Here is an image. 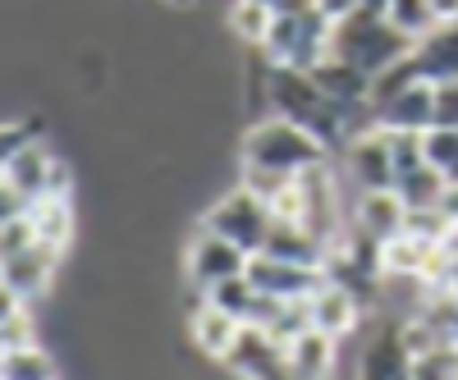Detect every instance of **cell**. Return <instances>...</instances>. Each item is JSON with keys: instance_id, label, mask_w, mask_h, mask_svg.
<instances>
[{"instance_id": "cell-19", "label": "cell", "mask_w": 458, "mask_h": 380, "mask_svg": "<svg viewBox=\"0 0 458 380\" xmlns=\"http://www.w3.org/2000/svg\"><path fill=\"white\" fill-rule=\"evenodd\" d=\"M261 252L280 257V261H298V266H317V271H326V257H330V248L312 230H302V224H284V220H276V230H271V239H266Z\"/></svg>"}, {"instance_id": "cell-26", "label": "cell", "mask_w": 458, "mask_h": 380, "mask_svg": "<svg viewBox=\"0 0 458 380\" xmlns=\"http://www.w3.org/2000/svg\"><path fill=\"white\" fill-rule=\"evenodd\" d=\"M386 19L399 28V32H408L412 42L417 37H427L440 19H436V10H431V0H390L386 5Z\"/></svg>"}, {"instance_id": "cell-36", "label": "cell", "mask_w": 458, "mask_h": 380, "mask_svg": "<svg viewBox=\"0 0 458 380\" xmlns=\"http://www.w3.org/2000/svg\"><path fill=\"white\" fill-rule=\"evenodd\" d=\"M386 5L390 0H362V10H376V14H386Z\"/></svg>"}, {"instance_id": "cell-15", "label": "cell", "mask_w": 458, "mask_h": 380, "mask_svg": "<svg viewBox=\"0 0 458 380\" xmlns=\"http://www.w3.org/2000/svg\"><path fill=\"white\" fill-rule=\"evenodd\" d=\"M412 60L427 83H436V88L458 83V23H436L427 37H417Z\"/></svg>"}, {"instance_id": "cell-35", "label": "cell", "mask_w": 458, "mask_h": 380, "mask_svg": "<svg viewBox=\"0 0 458 380\" xmlns=\"http://www.w3.org/2000/svg\"><path fill=\"white\" fill-rule=\"evenodd\" d=\"M454 298H458V257H449V266H445V280H440Z\"/></svg>"}, {"instance_id": "cell-10", "label": "cell", "mask_w": 458, "mask_h": 380, "mask_svg": "<svg viewBox=\"0 0 458 380\" xmlns=\"http://www.w3.org/2000/svg\"><path fill=\"white\" fill-rule=\"evenodd\" d=\"M248 280L266 298H312L326 284V271H317V266H298V261H280V257H266V252H252L248 257Z\"/></svg>"}, {"instance_id": "cell-16", "label": "cell", "mask_w": 458, "mask_h": 380, "mask_svg": "<svg viewBox=\"0 0 458 380\" xmlns=\"http://www.w3.org/2000/svg\"><path fill=\"white\" fill-rule=\"evenodd\" d=\"M284 362H289L293 380H330L335 362H339V339L312 325V330H302L298 339L284 344Z\"/></svg>"}, {"instance_id": "cell-17", "label": "cell", "mask_w": 458, "mask_h": 380, "mask_svg": "<svg viewBox=\"0 0 458 380\" xmlns=\"http://www.w3.org/2000/svg\"><path fill=\"white\" fill-rule=\"evenodd\" d=\"M308 73L321 83V92L335 97L339 106H349V110H371V73H362L358 64L326 55V60H321L317 69H308Z\"/></svg>"}, {"instance_id": "cell-23", "label": "cell", "mask_w": 458, "mask_h": 380, "mask_svg": "<svg viewBox=\"0 0 458 380\" xmlns=\"http://www.w3.org/2000/svg\"><path fill=\"white\" fill-rule=\"evenodd\" d=\"M202 298H207V302H216V308H220V312H229V317L252 321V308H257V284H252V280H248V271H243V275H229V280L211 284Z\"/></svg>"}, {"instance_id": "cell-1", "label": "cell", "mask_w": 458, "mask_h": 380, "mask_svg": "<svg viewBox=\"0 0 458 380\" xmlns=\"http://www.w3.org/2000/svg\"><path fill=\"white\" fill-rule=\"evenodd\" d=\"M326 161H335V151L321 138H312L308 129H298L280 115H257L239 138V165H252V170L302 174V170L326 165Z\"/></svg>"}, {"instance_id": "cell-38", "label": "cell", "mask_w": 458, "mask_h": 380, "mask_svg": "<svg viewBox=\"0 0 458 380\" xmlns=\"http://www.w3.org/2000/svg\"><path fill=\"white\" fill-rule=\"evenodd\" d=\"M261 5H271V10H276V5H280V0H261Z\"/></svg>"}, {"instance_id": "cell-28", "label": "cell", "mask_w": 458, "mask_h": 380, "mask_svg": "<svg viewBox=\"0 0 458 380\" xmlns=\"http://www.w3.org/2000/svg\"><path fill=\"white\" fill-rule=\"evenodd\" d=\"M412 380H458V358L449 344L431 349V353H417L412 358Z\"/></svg>"}, {"instance_id": "cell-32", "label": "cell", "mask_w": 458, "mask_h": 380, "mask_svg": "<svg viewBox=\"0 0 458 380\" xmlns=\"http://www.w3.org/2000/svg\"><path fill=\"white\" fill-rule=\"evenodd\" d=\"M23 312H28L23 293H19L14 284H5V280H0V330H5V325H14Z\"/></svg>"}, {"instance_id": "cell-27", "label": "cell", "mask_w": 458, "mask_h": 380, "mask_svg": "<svg viewBox=\"0 0 458 380\" xmlns=\"http://www.w3.org/2000/svg\"><path fill=\"white\" fill-rule=\"evenodd\" d=\"M32 138H42V124H37V120H0V174H5V165L19 156Z\"/></svg>"}, {"instance_id": "cell-25", "label": "cell", "mask_w": 458, "mask_h": 380, "mask_svg": "<svg viewBox=\"0 0 458 380\" xmlns=\"http://www.w3.org/2000/svg\"><path fill=\"white\" fill-rule=\"evenodd\" d=\"M422 142H427V161H431V170H436L445 183H458V129L436 124V129L422 133Z\"/></svg>"}, {"instance_id": "cell-33", "label": "cell", "mask_w": 458, "mask_h": 380, "mask_svg": "<svg viewBox=\"0 0 458 380\" xmlns=\"http://www.w3.org/2000/svg\"><path fill=\"white\" fill-rule=\"evenodd\" d=\"M317 10H321L330 23H339V19L358 14V10H362V0H317Z\"/></svg>"}, {"instance_id": "cell-31", "label": "cell", "mask_w": 458, "mask_h": 380, "mask_svg": "<svg viewBox=\"0 0 458 380\" xmlns=\"http://www.w3.org/2000/svg\"><path fill=\"white\" fill-rule=\"evenodd\" d=\"M436 124H445V129H458V83H445V88H436Z\"/></svg>"}, {"instance_id": "cell-5", "label": "cell", "mask_w": 458, "mask_h": 380, "mask_svg": "<svg viewBox=\"0 0 458 380\" xmlns=\"http://www.w3.org/2000/svg\"><path fill=\"white\" fill-rule=\"evenodd\" d=\"M243 271H248V252L234 248L229 239H220L216 230H207V224H198L188 248H183V280L198 293H207L211 284H220L229 275H243Z\"/></svg>"}, {"instance_id": "cell-12", "label": "cell", "mask_w": 458, "mask_h": 380, "mask_svg": "<svg viewBox=\"0 0 458 380\" xmlns=\"http://www.w3.org/2000/svg\"><path fill=\"white\" fill-rule=\"evenodd\" d=\"M367 317H371L367 302H362L353 289L335 284V280H326V284L312 293V325L326 330V334H335L339 344H344V339H353Z\"/></svg>"}, {"instance_id": "cell-20", "label": "cell", "mask_w": 458, "mask_h": 380, "mask_svg": "<svg viewBox=\"0 0 458 380\" xmlns=\"http://www.w3.org/2000/svg\"><path fill=\"white\" fill-rule=\"evenodd\" d=\"M28 224L37 239H47L55 248H69L73 234H79V211H73V198H37L28 207Z\"/></svg>"}, {"instance_id": "cell-21", "label": "cell", "mask_w": 458, "mask_h": 380, "mask_svg": "<svg viewBox=\"0 0 458 380\" xmlns=\"http://www.w3.org/2000/svg\"><path fill=\"white\" fill-rule=\"evenodd\" d=\"M0 380H60V362L51 349H42L32 339V344L0 353Z\"/></svg>"}, {"instance_id": "cell-37", "label": "cell", "mask_w": 458, "mask_h": 380, "mask_svg": "<svg viewBox=\"0 0 458 380\" xmlns=\"http://www.w3.org/2000/svg\"><path fill=\"white\" fill-rule=\"evenodd\" d=\"M165 5H170V10H193L198 0H165Z\"/></svg>"}, {"instance_id": "cell-4", "label": "cell", "mask_w": 458, "mask_h": 380, "mask_svg": "<svg viewBox=\"0 0 458 380\" xmlns=\"http://www.w3.org/2000/svg\"><path fill=\"white\" fill-rule=\"evenodd\" d=\"M330 32H335V23L317 5L298 10V14H276L271 32L261 42V55L284 69H317L330 55Z\"/></svg>"}, {"instance_id": "cell-14", "label": "cell", "mask_w": 458, "mask_h": 380, "mask_svg": "<svg viewBox=\"0 0 458 380\" xmlns=\"http://www.w3.org/2000/svg\"><path fill=\"white\" fill-rule=\"evenodd\" d=\"M243 325H248V321L220 312L216 302H207V298L198 302L193 312H188V339H193V349H198L202 358H211V362H225L229 353H234Z\"/></svg>"}, {"instance_id": "cell-2", "label": "cell", "mask_w": 458, "mask_h": 380, "mask_svg": "<svg viewBox=\"0 0 458 380\" xmlns=\"http://www.w3.org/2000/svg\"><path fill=\"white\" fill-rule=\"evenodd\" d=\"M330 55L335 60H349L362 73H386L390 64H399L403 55H412V37L399 32L386 14L376 10H358L349 19H339L330 32Z\"/></svg>"}, {"instance_id": "cell-13", "label": "cell", "mask_w": 458, "mask_h": 380, "mask_svg": "<svg viewBox=\"0 0 458 380\" xmlns=\"http://www.w3.org/2000/svg\"><path fill=\"white\" fill-rule=\"evenodd\" d=\"M403 220H408V202L394 193V188L353 193V202H349V224H353V230H362L367 239H376V243L403 234Z\"/></svg>"}, {"instance_id": "cell-34", "label": "cell", "mask_w": 458, "mask_h": 380, "mask_svg": "<svg viewBox=\"0 0 458 380\" xmlns=\"http://www.w3.org/2000/svg\"><path fill=\"white\" fill-rule=\"evenodd\" d=\"M431 10L440 23H458V0H431Z\"/></svg>"}, {"instance_id": "cell-8", "label": "cell", "mask_w": 458, "mask_h": 380, "mask_svg": "<svg viewBox=\"0 0 458 380\" xmlns=\"http://www.w3.org/2000/svg\"><path fill=\"white\" fill-rule=\"evenodd\" d=\"M225 367H229L234 380H293L289 362H284V344L271 339L261 325H243L239 344L225 358Z\"/></svg>"}, {"instance_id": "cell-24", "label": "cell", "mask_w": 458, "mask_h": 380, "mask_svg": "<svg viewBox=\"0 0 458 380\" xmlns=\"http://www.w3.org/2000/svg\"><path fill=\"white\" fill-rule=\"evenodd\" d=\"M394 193H399L408 207H436L440 193H445V179L431 170V161H422L417 170H408V174L394 179Z\"/></svg>"}, {"instance_id": "cell-22", "label": "cell", "mask_w": 458, "mask_h": 380, "mask_svg": "<svg viewBox=\"0 0 458 380\" xmlns=\"http://www.w3.org/2000/svg\"><path fill=\"white\" fill-rule=\"evenodd\" d=\"M271 19H276V10L261 5V0H229L225 5V32L239 46H261L266 32H271Z\"/></svg>"}, {"instance_id": "cell-29", "label": "cell", "mask_w": 458, "mask_h": 380, "mask_svg": "<svg viewBox=\"0 0 458 380\" xmlns=\"http://www.w3.org/2000/svg\"><path fill=\"white\" fill-rule=\"evenodd\" d=\"M32 239H37V234H32L28 215H23V220H14V224H0V261H10L14 252H23Z\"/></svg>"}, {"instance_id": "cell-7", "label": "cell", "mask_w": 458, "mask_h": 380, "mask_svg": "<svg viewBox=\"0 0 458 380\" xmlns=\"http://www.w3.org/2000/svg\"><path fill=\"white\" fill-rule=\"evenodd\" d=\"M60 266H64V248H55L47 239H32L23 252H14L10 261H0V280L14 284L23 293V302H37V298L51 293Z\"/></svg>"}, {"instance_id": "cell-3", "label": "cell", "mask_w": 458, "mask_h": 380, "mask_svg": "<svg viewBox=\"0 0 458 380\" xmlns=\"http://www.w3.org/2000/svg\"><path fill=\"white\" fill-rule=\"evenodd\" d=\"M198 224H207V230H216L220 239H229L234 248H243L252 257V252L266 248V239H271L276 215H271V207L252 193V188L234 183V188H225V193H216L207 202V211L198 215Z\"/></svg>"}, {"instance_id": "cell-11", "label": "cell", "mask_w": 458, "mask_h": 380, "mask_svg": "<svg viewBox=\"0 0 458 380\" xmlns=\"http://www.w3.org/2000/svg\"><path fill=\"white\" fill-rule=\"evenodd\" d=\"M353 380H412V353L403 344L399 321H386L367 334Z\"/></svg>"}, {"instance_id": "cell-18", "label": "cell", "mask_w": 458, "mask_h": 380, "mask_svg": "<svg viewBox=\"0 0 458 380\" xmlns=\"http://www.w3.org/2000/svg\"><path fill=\"white\" fill-rule=\"evenodd\" d=\"M51 170H55V151L47 147V138H32L5 165V179L19 188L28 202H37V198H47V188H51Z\"/></svg>"}, {"instance_id": "cell-9", "label": "cell", "mask_w": 458, "mask_h": 380, "mask_svg": "<svg viewBox=\"0 0 458 380\" xmlns=\"http://www.w3.org/2000/svg\"><path fill=\"white\" fill-rule=\"evenodd\" d=\"M371 115H376V129H386V133H427L436 129V83L417 79L403 92L371 106Z\"/></svg>"}, {"instance_id": "cell-30", "label": "cell", "mask_w": 458, "mask_h": 380, "mask_svg": "<svg viewBox=\"0 0 458 380\" xmlns=\"http://www.w3.org/2000/svg\"><path fill=\"white\" fill-rule=\"evenodd\" d=\"M28 207H32V202L19 193V188H14L5 174H0V224H14V220H23V215H28Z\"/></svg>"}, {"instance_id": "cell-6", "label": "cell", "mask_w": 458, "mask_h": 380, "mask_svg": "<svg viewBox=\"0 0 458 380\" xmlns=\"http://www.w3.org/2000/svg\"><path fill=\"white\" fill-rule=\"evenodd\" d=\"M339 174L353 193H371V188H394V151L386 129H367L349 147L339 151Z\"/></svg>"}]
</instances>
